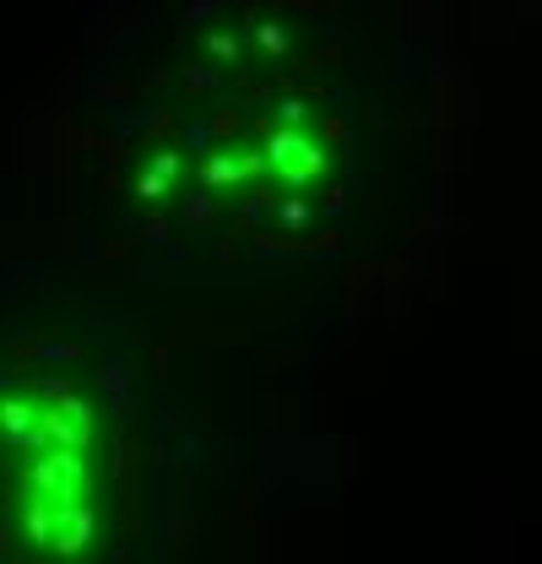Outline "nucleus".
Here are the masks:
<instances>
[{
  "instance_id": "obj_1",
  "label": "nucleus",
  "mask_w": 542,
  "mask_h": 564,
  "mask_svg": "<svg viewBox=\"0 0 542 564\" xmlns=\"http://www.w3.org/2000/svg\"><path fill=\"white\" fill-rule=\"evenodd\" d=\"M17 521H22V538L50 560L87 554L98 543V478H93L87 451H76V445L22 451Z\"/></svg>"
},
{
  "instance_id": "obj_2",
  "label": "nucleus",
  "mask_w": 542,
  "mask_h": 564,
  "mask_svg": "<svg viewBox=\"0 0 542 564\" xmlns=\"http://www.w3.org/2000/svg\"><path fill=\"white\" fill-rule=\"evenodd\" d=\"M98 419L66 386H11L0 391V445L6 451H44V445H76L87 451Z\"/></svg>"
},
{
  "instance_id": "obj_3",
  "label": "nucleus",
  "mask_w": 542,
  "mask_h": 564,
  "mask_svg": "<svg viewBox=\"0 0 542 564\" xmlns=\"http://www.w3.org/2000/svg\"><path fill=\"white\" fill-rule=\"evenodd\" d=\"M267 163L288 180V185H310V180L326 169V147H321V141H310L304 131H277V137H271Z\"/></svg>"
},
{
  "instance_id": "obj_4",
  "label": "nucleus",
  "mask_w": 542,
  "mask_h": 564,
  "mask_svg": "<svg viewBox=\"0 0 542 564\" xmlns=\"http://www.w3.org/2000/svg\"><path fill=\"white\" fill-rule=\"evenodd\" d=\"M212 55H223V61H239V39L217 33V39H212Z\"/></svg>"
}]
</instances>
